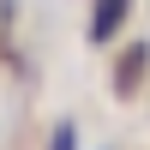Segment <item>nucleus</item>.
Masks as SVG:
<instances>
[{
    "label": "nucleus",
    "mask_w": 150,
    "mask_h": 150,
    "mask_svg": "<svg viewBox=\"0 0 150 150\" xmlns=\"http://www.w3.org/2000/svg\"><path fill=\"white\" fill-rule=\"evenodd\" d=\"M126 18H132V0H96L90 6V42L108 48L120 30H126Z\"/></svg>",
    "instance_id": "nucleus-1"
},
{
    "label": "nucleus",
    "mask_w": 150,
    "mask_h": 150,
    "mask_svg": "<svg viewBox=\"0 0 150 150\" xmlns=\"http://www.w3.org/2000/svg\"><path fill=\"white\" fill-rule=\"evenodd\" d=\"M144 72H150V42H132L126 54H120V66H114V90L120 96H138Z\"/></svg>",
    "instance_id": "nucleus-2"
},
{
    "label": "nucleus",
    "mask_w": 150,
    "mask_h": 150,
    "mask_svg": "<svg viewBox=\"0 0 150 150\" xmlns=\"http://www.w3.org/2000/svg\"><path fill=\"white\" fill-rule=\"evenodd\" d=\"M48 150H78V132H72V126H60V132H54V144H48Z\"/></svg>",
    "instance_id": "nucleus-3"
}]
</instances>
